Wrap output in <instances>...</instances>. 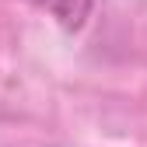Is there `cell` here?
<instances>
[]
</instances>
